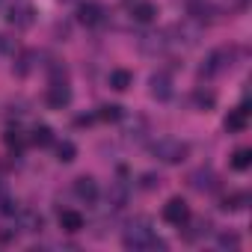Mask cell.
Masks as SVG:
<instances>
[{"mask_svg":"<svg viewBox=\"0 0 252 252\" xmlns=\"http://www.w3.org/2000/svg\"><path fill=\"white\" fill-rule=\"evenodd\" d=\"M125 246L128 249H166V243L152 231V225L146 220H140L137 225L125 231Z\"/></svg>","mask_w":252,"mask_h":252,"instance_id":"cell-1","label":"cell"},{"mask_svg":"<svg viewBox=\"0 0 252 252\" xmlns=\"http://www.w3.org/2000/svg\"><path fill=\"white\" fill-rule=\"evenodd\" d=\"M152 155L163 163H181L187 155H190V146L181 143V140H172V137H163L152 146Z\"/></svg>","mask_w":252,"mask_h":252,"instance_id":"cell-2","label":"cell"},{"mask_svg":"<svg viewBox=\"0 0 252 252\" xmlns=\"http://www.w3.org/2000/svg\"><path fill=\"white\" fill-rule=\"evenodd\" d=\"M234 57H237L234 48H220V51H214V54L208 57V63L202 65V77H211V74H220V71L231 68V60H234Z\"/></svg>","mask_w":252,"mask_h":252,"instance_id":"cell-3","label":"cell"},{"mask_svg":"<svg viewBox=\"0 0 252 252\" xmlns=\"http://www.w3.org/2000/svg\"><path fill=\"white\" fill-rule=\"evenodd\" d=\"M45 101H48V107H51V110H63V107H68V101H71V89H68L65 77H63V80L57 77V80L48 86Z\"/></svg>","mask_w":252,"mask_h":252,"instance_id":"cell-4","label":"cell"},{"mask_svg":"<svg viewBox=\"0 0 252 252\" xmlns=\"http://www.w3.org/2000/svg\"><path fill=\"white\" fill-rule=\"evenodd\" d=\"M163 220L169 222V225H187L190 222V208H187V202L184 199H169L166 205H163Z\"/></svg>","mask_w":252,"mask_h":252,"instance_id":"cell-5","label":"cell"},{"mask_svg":"<svg viewBox=\"0 0 252 252\" xmlns=\"http://www.w3.org/2000/svg\"><path fill=\"white\" fill-rule=\"evenodd\" d=\"M190 181H193V187L202 190V193H211V190L220 187V178H217L214 169H196V172L190 175Z\"/></svg>","mask_w":252,"mask_h":252,"instance_id":"cell-6","label":"cell"},{"mask_svg":"<svg viewBox=\"0 0 252 252\" xmlns=\"http://www.w3.org/2000/svg\"><path fill=\"white\" fill-rule=\"evenodd\" d=\"M246 122H249V110H246V104H243V107H237V110H231V113L225 116V131L240 134V131H246Z\"/></svg>","mask_w":252,"mask_h":252,"instance_id":"cell-7","label":"cell"},{"mask_svg":"<svg viewBox=\"0 0 252 252\" xmlns=\"http://www.w3.org/2000/svg\"><path fill=\"white\" fill-rule=\"evenodd\" d=\"M101 18H104V9H101L98 3H83V6L77 9V21H80V24H86V27L101 24Z\"/></svg>","mask_w":252,"mask_h":252,"instance_id":"cell-8","label":"cell"},{"mask_svg":"<svg viewBox=\"0 0 252 252\" xmlns=\"http://www.w3.org/2000/svg\"><path fill=\"white\" fill-rule=\"evenodd\" d=\"M74 193H77L83 202H95V199H98V184H95V178L80 175V178L74 181Z\"/></svg>","mask_w":252,"mask_h":252,"instance_id":"cell-9","label":"cell"},{"mask_svg":"<svg viewBox=\"0 0 252 252\" xmlns=\"http://www.w3.org/2000/svg\"><path fill=\"white\" fill-rule=\"evenodd\" d=\"M152 95L158 98V101H166L169 95H172V80H169V74H155L152 77Z\"/></svg>","mask_w":252,"mask_h":252,"instance_id":"cell-10","label":"cell"},{"mask_svg":"<svg viewBox=\"0 0 252 252\" xmlns=\"http://www.w3.org/2000/svg\"><path fill=\"white\" fill-rule=\"evenodd\" d=\"M131 15H134V21H140V24H149V21H155V15H158V6H155V3H149V0H137V3H134V9H131Z\"/></svg>","mask_w":252,"mask_h":252,"instance_id":"cell-11","label":"cell"},{"mask_svg":"<svg viewBox=\"0 0 252 252\" xmlns=\"http://www.w3.org/2000/svg\"><path fill=\"white\" fill-rule=\"evenodd\" d=\"M9 24H15V27H30V24H33V6H27V3L12 6V9H9Z\"/></svg>","mask_w":252,"mask_h":252,"instance_id":"cell-12","label":"cell"},{"mask_svg":"<svg viewBox=\"0 0 252 252\" xmlns=\"http://www.w3.org/2000/svg\"><path fill=\"white\" fill-rule=\"evenodd\" d=\"M107 80H110V86H113L116 92H125V89H128V86L134 83V74H131L128 68H113Z\"/></svg>","mask_w":252,"mask_h":252,"instance_id":"cell-13","label":"cell"},{"mask_svg":"<svg viewBox=\"0 0 252 252\" xmlns=\"http://www.w3.org/2000/svg\"><path fill=\"white\" fill-rule=\"evenodd\" d=\"M60 225H63V231H80L83 228V217L77 214V211H60Z\"/></svg>","mask_w":252,"mask_h":252,"instance_id":"cell-14","label":"cell"},{"mask_svg":"<svg viewBox=\"0 0 252 252\" xmlns=\"http://www.w3.org/2000/svg\"><path fill=\"white\" fill-rule=\"evenodd\" d=\"M30 143H33V146H39V149H45V146H51V143H54V131L48 128V125H39V128H33Z\"/></svg>","mask_w":252,"mask_h":252,"instance_id":"cell-15","label":"cell"},{"mask_svg":"<svg viewBox=\"0 0 252 252\" xmlns=\"http://www.w3.org/2000/svg\"><path fill=\"white\" fill-rule=\"evenodd\" d=\"M193 104H196L199 110H211V107L217 104V95H214L211 89H196V92H193Z\"/></svg>","mask_w":252,"mask_h":252,"instance_id":"cell-16","label":"cell"},{"mask_svg":"<svg viewBox=\"0 0 252 252\" xmlns=\"http://www.w3.org/2000/svg\"><path fill=\"white\" fill-rule=\"evenodd\" d=\"M95 119H101V122H119L122 119V107L119 104H101L98 113H95Z\"/></svg>","mask_w":252,"mask_h":252,"instance_id":"cell-17","label":"cell"},{"mask_svg":"<svg viewBox=\"0 0 252 252\" xmlns=\"http://www.w3.org/2000/svg\"><path fill=\"white\" fill-rule=\"evenodd\" d=\"M249 166H252V152H249V149H237V152L231 155V169L243 172V169H249Z\"/></svg>","mask_w":252,"mask_h":252,"instance_id":"cell-18","label":"cell"},{"mask_svg":"<svg viewBox=\"0 0 252 252\" xmlns=\"http://www.w3.org/2000/svg\"><path fill=\"white\" fill-rule=\"evenodd\" d=\"M246 202H249V196L246 193H231V196H225L222 199V211H240V208H246Z\"/></svg>","mask_w":252,"mask_h":252,"instance_id":"cell-19","label":"cell"},{"mask_svg":"<svg viewBox=\"0 0 252 252\" xmlns=\"http://www.w3.org/2000/svg\"><path fill=\"white\" fill-rule=\"evenodd\" d=\"M33 60H36V54L33 51H24L21 57H18V63H15V74H30V68H33Z\"/></svg>","mask_w":252,"mask_h":252,"instance_id":"cell-20","label":"cell"},{"mask_svg":"<svg viewBox=\"0 0 252 252\" xmlns=\"http://www.w3.org/2000/svg\"><path fill=\"white\" fill-rule=\"evenodd\" d=\"M74 158H77L74 143H60V146H57V160H60V163H71Z\"/></svg>","mask_w":252,"mask_h":252,"instance_id":"cell-21","label":"cell"},{"mask_svg":"<svg viewBox=\"0 0 252 252\" xmlns=\"http://www.w3.org/2000/svg\"><path fill=\"white\" fill-rule=\"evenodd\" d=\"M208 231H211V222H208V220H199L193 231H184V240H199V237L208 234Z\"/></svg>","mask_w":252,"mask_h":252,"instance_id":"cell-22","label":"cell"},{"mask_svg":"<svg viewBox=\"0 0 252 252\" xmlns=\"http://www.w3.org/2000/svg\"><path fill=\"white\" fill-rule=\"evenodd\" d=\"M3 140H6V146H9V149H24V134H21V131H15V128H9Z\"/></svg>","mask_w":252,"mask_h":252,"instance_id":"cell-23","label":"cell"},{"mask_svg":"<svg viewBox=\"0 0 252 252\" xmlns=\"http://www.w3.org/2000/svg\"><path fill=\"white\" fill-rule=\"evenodd\" d=\"M18 51V42L6 33H0V54H15Z\"/></svg>","mask_w":252,"mask_h":252,"instance_id":"cell-24","label":"cell"},{"mask_svg":"<svg viewBox=\"0 0 252 252\" xmlns=\"http://www.w3.org/2000/svg\"><path fill=\"white\" fill-rule=\"evenodd\" d=\"M220 246H222V249H237V246H240V237L225 231V234H220Z\"/></svg>","mask_w":252,"mask_h":252,"instance_id":"cell-25","label":"cell"},{"mask_svg":"<svg viewBox=\"0 0 252 252\" xmlns=\"http://www.w3.org/2000/svg\"><path fill=\"white\" fill-rule=\"evenodd\" d=\"M158 184H160V178H158V175H152V172H146V175H143V190H155Z\"/></svg>","mask_w":252,"mask_h":252,"instance_id":"cell-26","label":"cell"},{"mask_svg":"<svg viewBox=\"0 0 252 252\" xmlns=\"http://www.w3.org/2000/svg\"><path fill=\"white\" fill-rule=\"evenodd\" d=\"M0 211H3V214H15V211H18V205H15L12 199H3V202H0Z\"/></svg>","mask_w":252,"mask_h":252,"instance_id":"cell-27","label":"cell"},{"mask_svg":"<svg viewBox=\"0 0 252 252\" xmlns=\"http://www.w3.org/2000/svg\"><path fill=\"white\" fill-rule=\"evenodd\" d=\"M15 237V231H0V240H3V243H9Z\"/></svg>","mask_w":252,"mask_h":252,"instance_id":"cell-28","label":"cell"}]
</instances>
